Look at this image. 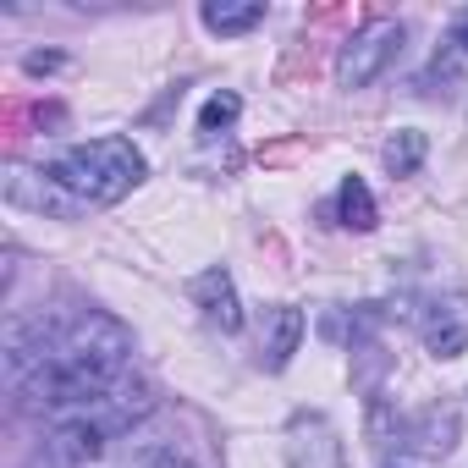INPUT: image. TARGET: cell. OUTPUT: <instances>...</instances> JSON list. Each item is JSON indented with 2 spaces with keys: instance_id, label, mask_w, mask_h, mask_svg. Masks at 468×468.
<instances>
[{
  "instance_id": "cell-3",
  "label": "cell",
  "mask_w": 468,
  "mask_h": 468,
  "mask_svg": "<svg viewBox=\"0 0 468 468\" xmlns=\"http://www.w3.org/2000/svg\"><path fill=\"white\" fill-rule=\"evenodd\" d=\"M397 50H402V23H386V17L364 23V28L342 45V56H336V83H342V89H364V83H375V78L391 67Z\"/></svg>"
},
{
  "instance_id": "cell-11",
  "label": "cell",
  "mask_w": 468,
  "mask_h": 468,
  "mask_svg": "<svg viewBox=\"0 0 468 468\" xmlns=\"http://www.w3.org/2000/svg\"><path fill=\"white\" fill-rule=\"evenodd\" d=\"M452 45L468 50V12H457V23H452Z\"/></svg>"
},
{
  "instance_id": "cell-10",
  "label": "cell",
  "mask_w": 468,
  "mask_h": 468,
  "mask_svg": "<svg viewBox=\"0 0 468 468\" xmlns=\"http://www.w3.org/2000/svg\"><path fill=\"white\" fill-rule=\"evenodd\" d=\"M238 111H243V105H238V94H215V100L198 111V133H204V138H215L220 127L238 122Z\"/></svg>"
},
{
  "instance_id": "cell-1",
  "label": "cell",
  "mask_w": 468,
  "mask_h": 468,
  "mask_svg": "<svg viewBox=\"0 0 468 468\" xmlns=\"http://www.w3.org/2000/svg\"><path fill=\"white\" fill-rule=\"evenodd\" d=\"M127 364H133V331L100 309L45 331L34 353H6L17 397L50 419H67V413L94 408L111 391H122L133 380Z\"/></svg>"
},
{
  "instance_id": "cell-4",
  "label": "cell",
  "mask_w": 468,
  "mask_h": 468,
  "mask_svg": "<svg viewBox=\"0 0 468 468\" xmlns=\"http://www.w3.org/2000/svg\"><path fill=\"white\" fill-rule=\"evenodd\" d=\"M419 331H424V347H430L435 358H457V353L468 347V292H441V298H430Z\"/></svg>"
},
{
  "instance_id": "cell-5",
  "label": "cell",
  "mask_w": 468,
  "mask_h": 468,
  "mask_svg": "<svg viewBox=\"0 0 468 468\" xmlns=\"http://www.w3.org/2000/svg\"><path fill=\"white\" fill-rule=\"evenodd\" d=\"M298 342H303V314H298L292 303H276V309L265 314V331H260V358H265V369H287L292 353H298Z\"/></svg>"
},
{
  "instance_id": "cell-7",
  "label": "cell",
  "mask_w": 468,
  "mask_h": 468,
  "mask_svg": "<svg viewBox=\"0 0 468 468\" xmlns=\"http://www.w3.org/2000/svg\"><path fill=\"white\" fill-rule=\"evenodd\" d=\"M265 23V6L260 0H249V6H226V0H209L204 6V28L209 34H249Z\"/></svg>"
},
{
  "instance_id": "cell-12",
  "label": "cell",
  "mask_w": 468,
  "mask_h": 468,
  "mask_svg": "<svg viewBox=\"0 0 468 468\" xmlns=\"http://www.w3.org/2000/svg\"><path fill=\"white\" fill-rule=\"evenodd\" d=\"M149 468H193V463H182V457H165V452H160V457H154Z\"/></svg>"
},
{
  "instance_id": "cell-6",
  "label": "cell",
  "mask_w": 468,
  "mask_h": 468,
  "mask_svg": "<svg viewBox=\"0 0 468 468\" xmlns=\"http://www.w3.org/2000/svg\"><path fill=\"white\" fill-rule=\"evenodd\" d=\"M193 303L204 309V320L209 325H220V331H238L243 325V309H238V287H231V276L215 265V271H204L198 282H193Z\"/></svg>"
},
{
  "instance_id": "cell-2",
  "label": "cell",
  "mask_w": 468,
  "mask_h": 468,
  "mask_svg": "<svg viewBox=\"0 0 468 468\" xmlns=\"http://www.w3.org/2000/svg\"><path fill=\"white\" fill-rule=\"evenodd\" d=\"M144 176V154L127 138H89L61 149L45 165V182L78 209V204H116L122 193H133Z\"/></svg>"
},
{
  "instance_id": "cell-8",
  "label": "cell",
  "mask_w": 468,
  "mask_h": 468,
  "mask_svg": "<svg viewBox=\"0 0 468 468\" xmlns=\"http://www.w3.org/2000/svg\"><path fill=\"white\" fill-rule=\"evenodd\" d=\"M336 215H342V226L347 231H369L380 215H375V198H369V187H364V176H347L342 182V193H336Z\"/></svg>"
},
{
  "instance_id": "cell-9",
  "label": "cell",
  "mask_w": 468,
  "mask_h": 468,
  "mask_svg": "<svg viewBox=\"0 0 468 468\" xmlns=\"http://www.w3.org/2000/svg\"><path fill=\"white\" fill-rule=\"evenodd\" d=\"M380 160H386V171H391V176H413V171L424 165V133H413V127L391 133V138H386V149H380Z\"/></svg>"
}]
</instances>
